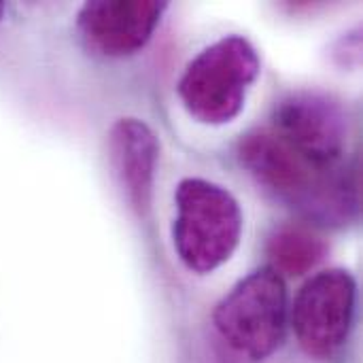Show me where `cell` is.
<instances>
[{
    "mask_svg": "<svg viewBox=\"0 0 363 363\" xmlns=\"http://www.w3.org/2000/svg\"><path fill=\"white\" fill-rule=\"evenodd\" d=\"M287 287L264 266L242 279L215 308L213 323L221 340L251 362L268 359L285 340Z\"/></svg>",
    "mask_w": 363,
    "mask_h": 363,
    "instance_id": "obj_4",
    "label": "cell"
},
{
    "mask_svg": "<svg viewBox=\"0 0 363 363\" xmlns=\"http://www.w3.org/2000/svg\"><path fill=\"white\" fill-rule=\"evenodd\" d=\"M238 160L277 200L321 225H347L359 213L355 164L323 168L294 151L270 128L249 132Z\"/></svg>",
    "mask_w": 363,
    "mask_h": 363,
    "instance_id": "obj_1",
    "label": "cell"
},
{
    "mask_svg": "<svg viewBox=\"0 0 363 363\" xmlns=\"http://www.w3.org/2000/svg\"><path fill=\"white\" fill-rule=\"evenodd\" d=\"M266 253L270 257V268L281 277H302L325 259L328 242L311 228L283 225L270 234Z\"/></svg>",
    "mask_w": 363,
    "mask_h": 363,
    "instance_id": "obj_9",
    "label": "cell"
},
{
    "mask_svg": "<svg viewBox=\"0 0 363 363\" xmlns=\"http://www.w3.org/2000/svg\"><path fill=\"white\" fill-rule=\"evenodd\" d=\"M166 9V2L155 0H94L81 6L77 28L87 51L125 57L151 40Z\"/></svg>",
    "mask_w": 363,
    "mask_h": 363,
    "instance_id": "obj_7",
    "label": "cell"
},
{
    "mask_svg": "<svg viewBox=\"0 0 363 363\" xmlns=\"http://www.w3.org/2000/svg\"><path fill=\"white\" fill-rule=\"evenodd\" d=\"M108 160L113 177L138 217H147L153 202V185L160 162V138L138 117L115 121L108 132Z\"/></svg>",
    "mask_w": 363,
    "mask_h": 363,
    "instance_id": "obj_8",
    "label": "cell"
},
{
    "mask_svg": "<svg viewBox=\"0 0 363 363\" xmlns=\"http://www.w3.org/2000/svg\"><path fill=\"white\" fill-rule=\"evenodd\" d=\"M270 130L317 166L334 168L345 164L349 119L332 96L319 91L285 96L274 108Z\"/></svg>",
    "mask_w": 363,
    "mask_h": 363,
    "instance_id": "obj_6",
    "label": "cell"
},
{
    "mask_svg": "<svg viewBox=\"0 0 363 363\" xmlns=\"http://www.w3.org/2000/svg\"><path fill=\"white\" fill-rule=\"evenodd\" d=\"M357 302V283L351 272L332 268L315 274L294 302L291 323L298 345L308 357L328 359L347 342Z\"/></svg>",
    "mask_w": 363,
    "mask_h": 363,
    "instance_id": "obj_5",
    "label": "cell"
},
{
    "mask_svg": "<svg viewBox=\"0 0 363 363\" xmlns=\"http://www.w3.org/2000/svg\"><path fill=\"white\" fill-rule=\"evenodd\" d=\"M172 242L179 259L198 274L223 266L238 249L242 211L230 189L198 177L183 179L174 194Z\"/></svg>",
    "mask_w": 363,
    "mask_h": 363,
    "instance_id": "obj_2",
    "label": "cell"
},
{
    "mask_svg": "<svg viewBox=\"0 0 363 363\" xmlns=\"http://www.w3.org/2000/svg\"><path fill=\"white\" fill-rule=\"evenodd\" d=\"M259 55L240 34H228L202 49L179 79L185 111L206 125H223L245 108L247 94L259 77Z\"/></svg>",
    "mask_w": 363,
    "mask_h": 363,
    "instance_id": "obj_3",
    "label": "cell"
},
{
    "mask_svg": "<svg viewBox=\"0 0 363 363\" xmlns=\"http://www.w3.org/2000/svg\"><path fill=\"white\" fill-rule=\"evenodd\" d=\"M0 15H2V4H0Z\"/></svg>",
    "mask_w": 363,
    "mask_h": 363,
    "instance_id": "obj_10",
    "label": "cell"
}]
</instances>
